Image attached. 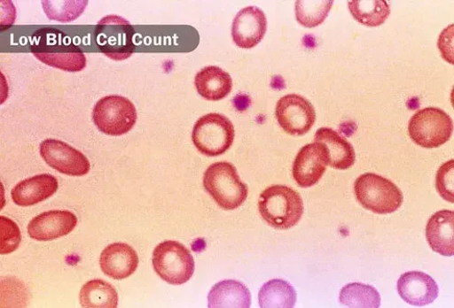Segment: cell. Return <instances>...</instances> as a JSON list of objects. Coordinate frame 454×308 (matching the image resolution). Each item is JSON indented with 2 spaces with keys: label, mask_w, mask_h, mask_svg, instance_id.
I'll list each match as a JSON object with an SVG mask.
<instances>
[{
  "label": "cell",
  "mask_w": 454,
  "mask_h": 308,
  "mask_svg": "<svg viewBox=\"0 0 454 308\" xmlns=\"http://www.w3.org/2000/svg\"><path fill=\"white\" fill-rule=\"evenodd\" d=\"M348 8L352 16L363 25L376 27L384 23L391 13L386 0H361L349 2Z\"/></svg>",
  "instance_id": "cb8c5ba5"
},
{
  "label": "cell",
  "mask_w": 454,
  "mask_h": 308,
  "mask_svg": "<svg viewBox=\"0 0 454 308\" xmlns=\"http://www.w3.org/2000/svg\"><path fill=\"white\" fill-rule=\"evenodd\" d=\"M138 263L137 251L122 243L107 246L100 258L103 273L114 280H123L132 275L137 269Z\"/></svg>",
  "instance_id": "2e32d148"
},
{
  "label": "cell",
  "mask_w": 454,
  "mask_h": 308,
  "mask_svg": "<svg viewBox=\"0 0 454 308\" xmlns=\"http://www.w3.org/2000/svg\"><path fill=\"white\" fill-rule=\"evenodd\" d=\"M453 122L442 109L428 107L418 111L409 124L414 143L425 149L439 148L451 136Z\"/></svg>",
  "instance_id": "9c48e42d"
},
{
  "label": "cell",
  "mask_w": 454,
  "mask_h": 308,
  "mask_svg": "<svg viewBox=\"0 0 454 308\" xmlns=\"http://www.w3.org/2000/svg\"><path fill=\"white\" fill-rule=\"evenodd\" d=\"M80 301L83 307L115 308L118 305V294L109 282L94 279L82 287Z\"/></svg>",
  "instance_id": "603a6c76"
},
{
  "label": "cell",
  "mask_w": 454,
  "mask_h": 308,
  "mask_svg": "<svg viewBox=\"0 0 454 308\" xmlns=\"http://www.w3.org/2000/svg\"><path fill=\"white\" fill-rule=\"evenodd\" d=\"M333 2L317 0H299L295 4L296 19L300 25L314 28L322 25L326 19Z\"/></svg>",
  "instance_id": "484cf974"
},
{
  "label": "cell",
  "mask_w": 454,
  "mask_h": 308,
  "mask_svg": "<svg viewBox=\"0 0 454 308\" xmlns=\"http://www.w3.org/2000/svg\"><path fill=\"white\" fill-rule=\"evenodd\" d=\"M153 265L156 273L174 286L187 282L195 272L192 254L185 246L175 241L163 242L155 248Z\"/></svg>",
  "instance_id": "8992f818"
},
{
  "label": "cell",
  "mask_w": 454,
  "mask_h": 308,
  "mask_svg": "<svg viewBox=\"0 0 454 308\" xmlns=\"http://www.w3.org/2000/svg\"><path fill=\"white\" fill-rule=\"evenodd\" d=\"M40 155L47 165L65 175L81 177L90 170V161L83 153L58 139L43 140Z\"/></svg>",
  "instance_id": "8fae6325"
},
{
  "label": "cell",
  "mask_w": 454,
  "mask_h": 308,
  "mask_svg": "<svg viewBox=\"0 0 454 308\" xmlns=\"http://www.w3.org/2000/svg\"><path fill=\"white\" fill-rule=\"evenodd\" d=\"M137 119L135 105L119 95L106 96L95 104L92 121L104 134L121 136L129 133Z\"/></svg>",
  "instance_id": "ba28073f"
},
{
  "label": "cell",
  "mask_w": 454,
  "mask_h": 308,
  "mask_svg": "<svg viewBox=\"0 0 454 308\" xmlns=\"http://www.w3.org/2000/svg\"><path fill=\"white\" fill-rule=\"evenodd\" d=\"M195 86L200 96L207 101L218 102L228 96L232 89L229 73L216 65H208L199 71Z\"/></svg>",
  "instance_id": "ffe728a7"
},
{
  "label": "cell",
  "mask_w": 454,
  "mask_h": 308,
  "mask_svg": "<svg viewBox=\"0 0 454 308\" xmlns=\"http://www.w3.org/2000/svg\"><path fill=\"white\" fill-rule=\"evenodd\" d=\"M315 142H318L326 148L329 158L328 165L332 168L344 171L354 165L356 161L354 148L337 131L328 127L320 128L315 135Z\"/></svg>",
  "instance_id": "d6986e66"
},
{
  "label": "cell",
  "mask_w": 454,
  "mask_h": 308,
  "mask_svg": "<svg viewBox=\"0 0 454 308\" xmlns=\"http://www.w3.org/2000/svg\"><path fill=\"white\" fill-rule=\"evenodd\" d=\"M87 2H43L47 17L61 22L76 19L84 12Z\"/></svg>",
  "instance_id": "4316f807"
},
{
  "label": "cell",
  "mask_w": 454,
  "mask_h": 308,
  "mask_svg": "<svg viewBox=\"0 0 454 308\" xmlns=\"http://www.w3.org/2000/svg\"><path fill=\"white\" fill-rule=\"evenodd\" d=\"M276 118L280 127L292 135H303L317 120L315 107L298 94L285 95L277 104Z\"/></svg>",
  "instance_id": "30bf717a"
},
{
  "label": "cell",
  "mask_w": 454,
  "mask_h": 308,
  "mask_svg": "<svg viewBox=\"0 0 454 308\" xmlns=\"http://www.w3.org/2000/svg\"><path fill=\"white\" fill-rule=\"evenodd\" d=\"M31 51L42 63L67 73H81L87 65L81 47L57 29H39L33 35Z\"/></svg>",
  "instance_id": "6da1fadb"
},
{
  "label": "cell",
  "mask_w": 454,
  "mask_h": 308,
  "mask_svg": "<svg viewBox=\"0 0 454 308\" xmlns=\"http://www.w3.org/2000/svg\"><path fill=\"white\" fill-rule=\"evenodd\" d=\"M397 291L404 302L415 306L432 304L439 296L434 279L418 271L402 274L397 281Z\"/></svg>",
  "instance_id": "9a60e30c"
},
{
  "label": "cell",
  "mask_w": 454,
  "mask_h": 308,
  "mask_svg": "<svg viewBox=\"0 0 454 308\" xmlns=\"http://www.w3.org/2000/svg\"><path fill=\"white\" fill-rule=\"evenodd\" d=\"M259 212L270 227L289 229L302 218L304 206L301 196L295 189L285 185H273L259 197Z\"/></svg>",
  "instance_id": "7a4b0ae2"
},
{
  "label": "cell",
  "mask_w": 454,
  "mask_h": 308,
  "mask_svg": "<svg viewBox=\"0 0 454 308\" xmlns=\"http://www.w3.org/2000/svg\"><path fill=\"white\" fill-rule=\"evenodd\" d=\"M329 164L326 148L314 142L301 148L293 166V175L301 188L313 187L325 173Z\"/></svg>",
  "instance_id": "7c38bea8"
},
{
  "label": "cell",
  "mask_w": 454,
  "mask_h": 308,
  "mask_svg": "<svg viewBox=\"0 0 454 308\" xmlns=\"http://www.w3.org/2000/svg\"><path fill=\"white\" fill-rule=\"evenodd\" d=\"M453 173H454V160L445 162L439 169L436 175V189L439 195L450 203L454 202L453 196Z\"/></svg>",
  "instance_id": "83f0119b"
},
{
  "label": "cell",
  "mask_w": 454,
  "mask_h": 308,
  "mask_svg": "<svg viewBox=\"0 0 454 308\" xmlns=\"http://www.w3.org/2000/svg\"><path fill=\"white\" fill-rule=\"evenodd\" d=\"M58 189L56 177L40 174L19 182L12 189V198L17 205L28 207L51 198Z\"/></svg>",
  "instance_id": "e0dca14e"
},
{
  "label": "cell",
  "mask_w": 454,
  "mask_h": 308,
  "mask_svg": "<svg viewBox=\"0 0 454 308\" xmlns=\"http://www.w3.org/2000/svg\"><path fill=\"white\" fill-rule=\"evenodd\" d=\"M2 220V254H9L18 249L21 242L19 227L10 219L0 218Z\"/></svg>",
  "instance_id": "f1b7e54d"
},
{
  "label": "cell",
  "mask_w": 454,
  "mask_h": 308,
  "mask_svg": "<svg viewBox=\"0 0 454 308\" xmlns=\"http://www.w3.org/2000/svg\"><path fill=\"white\" fill-rule=\"evenodd\" d=\"M340 303L348 307L378 308L380 305L379 292L368 284L348 283L340 291Z\"/></svg>",
  "instance_id": "d4e9b609"
},
{
  "label": "cell",
  "mask_w": 454,
  "mask_h": 308,
  "mask_svg": "<svg viewBox=\"0 0 454 308\" xmlns=\"http://www.w3.org/2000/svg\"><path fill=\"white\" fill-rule=\"evenodd\" d=\"M268 30V19L264 12L255 6L239 12L232 22L231 36L234 43L244 50L256 46Z\"/></svg>",
  "instance_id": "4fadbf2b"
},
{
  "label": "cell",
  "mask_w": 454,
  "mask_h": 308,
  "mask_svg": "<svg viewBox=\"0 0 454 308\" xmlns=\"http://www.w3.org/2000/svg\"><path fill=\"white\" fill-rule=\"evenodd\" d=\"M454 212L442 210L430 218L426 227L427 241L435 252L447 257L454 254Z\"/></svg>",
  "instance_id": "ac0fdd59"
},
{
  "label": "cell",
  "mask_w": 454,
  "mask_h": 308,
  "mask_svg": "<svg viewBox=\"0 0 454 308\" xmlns=\"http://www.w3.org/2000/svg\"><path fill=\"white\" fill-rule=\"evenodd\" d=\"M234 137L232 123L221 113H208L200 118L192 133L195 147L207 157L224 154L233 144Z\"/></svg>",
  "instance_id": "52a82bcc"
},
{
  "label": "cell",
  "mask_w": 454,
  "mask_h": 308,
  "mask_svg": "<svg viewBox=\"0 0 454 308\" xmlns=\"http://www.w3.org/2000/svg\"><path fill=\"white\" fill-rule=\"evenodd\" d=\"M207 193L224 210H235L247 199L248 186L242 181L234 166L227 161L209 166L203 177Z\"/></svg>",
  "instance_id": "3957f363"
},
{
  "label": "cell",
  "mask_w": 454,
  "mask_h": 308,
  "mask_svg": "<svg viewBox=\"0 0 454 308\" xmlns=\"http://www.w3.org/2000/svg\"><path fill=\"white\" fill-rule=\"evenodd\" d=\"M259 304L265 308H292L295 306L297 294L288 281L274 279L259 291Z\"/></svg>",
  "instance_id": "7402d4cb"
},
{
  "label": "cell",
  "mask_w": 454,
  "mask_h": 308,
  "mask_svg": "<svg viewBox=\"0 0 454 308\" xmlns=\"http://www.w3.org/2000/svg\"><path fill=\"white\" fill-rule=\"evenodd\" d=\"M94 37L101 52L114 61L126 60L135 52L134 27L121 16L108 15L99 20Z\"/></svg>",
  "instance_id": "5b68a950"
},
{
  "label": "cell",
  "mask_w": 454,
  "mask_h": 308,
  "mask_svg": "<svg viewBox=\"0 0 454 308\" xmlns=\"http://www.w3.org/2000/svg\"><path fill=\"white\" fill-rule=\"evenodd\" d=\"M209 307H237L251 306V293L244 283L225 280L215 284L208 295Z\"/></svg>",
  "instance_id": "44dd1931"
},
{
  "label": "cell",
  "mask_w": 454,
  "mask_h": 308,
  "mask_svg": "<svg viewBox=\"0 0 454 308\" xmlns=\"http://www.w3.org/2000/svg\"><path fill=\"white\" fill-rule=\"evenodd\" d=\"M354 191L357 202L378 215L392 214L403 201L401 189L393 181L375 173L358 177Z\"/></svg>",
  "instance_id": "277c9868"
},
{
  "label": "cell",
  "mask_w": 454,
  "mask_h": 308,
  "mask_svg": "<svg viewBox=\"0 0 454 308\" xmlns=\"http://www.w3.org/2000/svg\"><path fill=\"white\" fill-rule=\"evenodd\" d=\"M78 224V219L73 212L53 210L44 212L28 225V233L37 242H51L73 232Z\"/></svg>",
  "instance_id": "5bb4252c"
}]
</instances>
